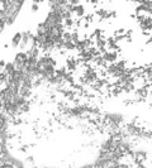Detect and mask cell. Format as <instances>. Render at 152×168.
<instances>
[{
	"mask_svg": "<svg viewBox=\"0 0 152 168\" xmlns=\"http://www.w3.org/2000/svg\"><path fill=\"white\" fill-rule=\"evenodd\" d=\"M27 61H28V56H27V53L19 51L17 55H15L14 61H13L15 70H18V71H24V67H25Z\"/></svg>",
	"mask_w": 152,
	"mask_h": 168,
	"instance_id": "1",
	"label": "cell"
},
{
	"mask_svg": "<svg viewBox=\"0 0 152 168\" xmlns=\"http://www.w3.org/2000/svg\"><path fill=\"white\" fill-rule=\"evenodd\" d=\"M101 57L106 64H114V63H117V61H118V52L108 51V49H106V51L101 55Z\"/></svg>",
	"mask_w": 152,
	"mask_h": 168,
	"instance_id": "2",
	"label": "cell"
},
{
	"mask_svg": "<svg viewBox=\"0 0 152 168\" xmlns=\"http://www.w3.org/2000/svg\"><path fill=\"white\" fill-rule=\"evenodd\" d=\"M33 36L34 34L32 32H29V30H25V32L22 33V41H20V44H19V48L22 49V52H24V49L29 47L30 39H32Z\"/></svg>",
	"mask_w": 152,
	"mask_h": 168,
	"instance_id": "3",
	"label": "cell"
},
{
	"mask_svg": "<svg viewBox=\"0 0 152 168\" xmlns=\"http://www.w3.org/2000/svg\"><path fill=\"white\" fill-rule=\"evenodd\" d=\"M72 14H74V17L79 18L80 20H81V19H84V18H85V15H86L85 6H84L82 4H77V5L72 6Z\"/></svg>",
	"mask_w": 152,
	"mask_h": 168,
	"instance_id": "4",
	"label": "cell"
},
{
	"mask_svg": "<svg viewBox=\"0 0 152 168\" xmlns=\"http://www.w3.org/2000/svg\"><path fill=\"white\" fill-rule=\"evenodd\" d=\"M148 95H150V92H148L147 87H137L134 90V96L141 101L144 100V99H147Z\"/></svg>",
	"mask_w": 152,
	"mask_h": 168,
	"instance_id": "5",
	"label": "cell"
},
{
	"mask_svg": "<svg viewBox=\"0 0 152 168\" xmlns=\"http://www.w3.org/2000/svg\"><path fill=\"white\" fill-rule=\"evenodd\" d=\"M20 41H22V33L20 32H17L13 37H11V41H10L11 48H18L19 44H20Z\"/></svg>",
	"mask_w": 152,
	"mask_h": 168,
	"instance_id": "6",
	"label": "cell"
},
{
	"mask_svg": "<svg viewBox=\"0 0 152 168\" xmlns=\"http://www.w3.org/2000/svg\"><path fill=\"white\" fill-rule=\"evenodd\" d=\"M141 5H143L144 10H146V13L148 17H152V1H146V0H143V1H139Z\"/></svg>",
	"mask_w": 152,
	"mask_h": 168,
	"instance_id": "7",
	"label": "cell"
},
{
	"mask_svg": "<svg viewBox=\"0 0 152 168\" xmlns=\"http://www.w3.org/2000/svg\"><path fill=\"white\" fill-rule=\"evenodd\" d=\"M15 71V67H14V63L13 62H6L5 63V67H4V72L8 75V76H11Z\"/></svg>",
	"mask_w": 152,
	"mask_h": 168,
	"instance_id": "8",
	"label": "cell"
},
{
	"mask_svg": "<svg viewBox=\"0 0 152 168\" xmlns=\"http://www.w3.org/2000/svg\"><path fill=\"white\" fill-rule=\"evenodd\" d=\"M63 49H66V51H75V49H76V44L74 43V42H71V41L65 42Z\"/></svg>",
	"mask_w": 152,
	"mask_h": 168,
	"instance_id": "9",
	"label": "cell"
},
{
	"mask_svg": "<svg viewBox=\"0 0 152 168\" xmlns=\"http://www.w3.org/2000/svg\"><path fill=\"white\" fill-rule=\"evenodd\" d=\"M80 41V36H79V32H71V42H74L76 44L77 42Z\"/></svg>",
	"mask_w": 152,
	"mask_h": 168,
	"instance_id": "10",
	"label": "cell"
},
{
	"mask_svg": "<svg viewBox=\"0 0 152 168\" xmlns=\"http://www.w3.org/2000/svg\"><path fill=\"white\" fill-rule=\"evenodd\" d=\"M96 15H99L101 19H104V18H106V14H108V11H106L105 9H99V10H96V13H95Z\"/></svg>",
	"mask_w": 152,
	"mask_h": 168,
	"instance_id": "11",
	"label": "cell"
},
{
	"mask_svg": "<svg viewBox=\"0 0 152 168\" xmlns=\"http://www.w3.org/2000/svg\"><path fill=\"white\" fill-rule=\"evenodd\" d=\"M32 11H33V13L38 11V4H37V3H33V4H32Z\"/></svg>",
	"mask_w": 152,
	"mask_h": 168,
	"instance_id": "12",
	"label": "cell"
},
{
	"mask_svg": "<svg viewBox=\"0 0 152 168\" xmlns=\"http://www.w3.org/2000/svg\"><path fill=\"white\" fill-rule=\"evenodd\" d=\"M5 61L4 60H0V71H4V67H5Z\"/></svg>",
	"mask_w": 152,
	"mask_h": 168,
	"instance_id": "13",
	"label": "cell"
}]
</instances>
